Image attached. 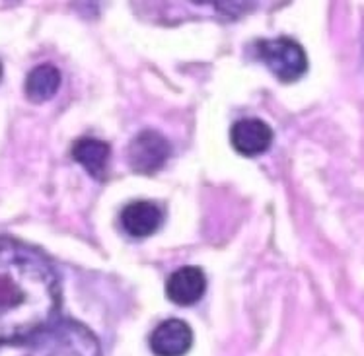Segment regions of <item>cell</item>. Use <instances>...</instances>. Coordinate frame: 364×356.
<instances>
[{
	"mask_svg": "<svg viewBox=\"0 0 364 356\" xmlns=\"http://www.w3.org/2000/svg\"><path fill=\"white\" fill-rule=\"evenodd\" d=\"M60 306L59 276L43 253L0 237V341L49 325Z\"/></svg>",
	"mask_w": 364,
	"mask_h": 356,
	"instance_id": "1",
	"label": "cell"
},
{
	"mask_svg": "<svg viewBox=\"0 0 364 356\" xmlns=\"http://www.w3.org/2000/svg\"><path fill=\"white\" fill-rule=\"evenodd\" d=\"M0 356H102V349L88 327L63 319L33 333L0 341Z\"/></svg>",
	"mask_w": 364,
	"mask_h": 356,
	"instance_id": "2",
	"label": "cell"
},
{
	"mask_svg": "<svg viewBox=\"0 0 364 356\" xmlns=\"http://www.w3.org/2000/svg\"><path fill=\"white\" fill-rule=\"evenodd\" d=\"M255 55L275 75L277 80L284 84L300 80L308 70L306 51L292 38L261 39L255 43Z\"/></svg>",
	"mask_w": 364,
	"mask_h": 356,
	"instance_id": "3",
	"label": "cell"
},
{
	"mask_svg": "<svg viewBox=\"0 0 364 356\" xmlns=\"http://www.w3.org/2000/svg\"><path fill=\"white\" fill-rule=\"evenodd\" d=\"M170 141L162 133L150 131V129L136 134L129 144V150H127L131 170L142 173V176H152V173L162 170L170 160Z\"/></svg>",
	"mask_w": 364,
	"mask_h": 356,
	"instance_id": "4",
	"label": "cell"
},
{
	"mask_svg": "<svg viewBox=\"0 0 364 356\" xmlns=\"http://www.w3.org/2000/svg\"><path fill=\"white\" fill-rule=\"evenodd\" d=\"M230 142L234 150L242 156H261L273 144V129L261 119H240L230 129Z\"/></svg>",
	"mask_w": 364,
	"mask_h": 356,
	"instance_id": "5",
	"label": "cell"
},
{
	"mask_svg": "<svg viewBox=\"0 0 364 356\" xmlns=\"http://www.w3.org/2000/svg\"><path fill=\"white\" fill-rule=\"evenodd\" d=\"M149 345L156 356H186L193 347V331L183 319H166L152 331Z\"/></svg>",
	"mask_w": 364,
	"mask_h": 356,
	"instance_id": "6",
	"label": "cell"
},
{
	"mask_svg": "<svg viewBox=\"0 0 364 356\" xmlns=\"http://www.w3.org/2000/svg\"><path fill=\"white\" fill-rule=\"evenodd\" d=\"M164 224V210L152 200H133L121 210V226L131 237H149Z\"/></svg>",
	"mask_w": 364,
	"mask_h": 356,
	"instance_id": "7",
	"label": "cell"
},
{
	"mask_svg": "<svg viewBox=\"0 0 364 356\" xmlns=\"http://www.w3.org/2000/svg\"><path fill=\"white\" fill-rule=\"evenodd\" d=\"M207 292V276L199 267H181L166 282V296L176 306L197 304Z\"/></svg>",
	"mask_w": 364,
	"mask_h": 356,
	"instance_id": "8",
	"label": "cell"
},
{
	"mask_svg": "<svg viewBox=\"0 0 364 356\" xmlns=\"http://www.w3.org/2000/svg\"><path fill=\"white\" fill-rule=\"evenodd\" d=\"M70 154L75 158L76 163H80L84 170L88 171L92 178L105 179L107 173V163L112 158V146L109 142L94 136H82L73 144Z\"/></svg>",
	"mask_w": 364,
	"mask_h": 356,
	"instance_id": "9",
	"label": "cell"
},
{
	"mask_svg": "<svg viewBox=\"0 0 364 356\" xmlns=\"http://www.w3.org/2000/svg\"><path fill=\"white\" fill-rule=\"evenodd\" d=\"M60 88L59 68L53 65H39L26 78V97L31 104H45L57 96Z\"/></svg>",
	"mask_w": 364,
	"mask_h": 356,
	"instance_id": "10",
	"label": "cell"
},
{
	"mask_svg": "<svg viewBox=\"0 0 364 356\" xmlns=\"http://www.w3.org/2000/svg\"><path fill=\"white\" fill-rule=\"evenodd\" d=\"M0 78H2V65H0Z\"/></svg>",
	"mask_w": 364,
	"mask_h": 356,
	"instance_id": "11",
	"label": "cell"
}]
</instances>
